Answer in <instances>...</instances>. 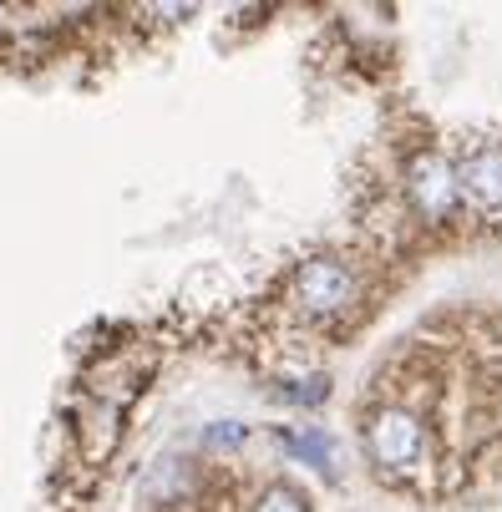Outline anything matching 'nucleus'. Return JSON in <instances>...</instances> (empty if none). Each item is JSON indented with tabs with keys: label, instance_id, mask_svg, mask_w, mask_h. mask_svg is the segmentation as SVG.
I'll return each mask as SVG.
<instances>
[{
	"label": "nucleus",
	"instance_id": "obj_7",
	"mask_svg": "<svg viewBox=\"0 0 502 512\" xmlns=\"http://www.w3.org/2000/svg\"><path fill=\"white\" fill-rule=\"evenodd\" d=\"M208 442H219V447H229V442H244V421H229V426H219L208 436Z\"/></svg>",
	"mask_w": 502,
	"mask_h": 512
},
{
	"label": "nucleus",
	"instance_id": "obj_6",
	"mask_svg": "<svg viewBox=\"0 0 502 512\" xmlns=\"http://www.w3.org/2000/svg\"><path fill=\"white\" fill-rule=\"evenodd\" d=\"M254 512H310V502H305V492H300L295 482H269V487L259 492Z\"/></svg>",
	"mask_w": 502,
	"mask_h": 512
},
{
	"label": "nucleus",
	"instance_id": "obj_2",
	"mask_svg": "<svg viewBox=\"0 0 502 512\" xmlns=\"http://www.w3.org/2000/svg\"><path fill=\"white\" fill-rule=\"evenodd\" d=\"M290 295H295V305H300L310 320H340V315L355 305V295H361V284H355V269H350L345 259L320 254V259H305V264L295 269Z\"/></svg>",
	"mask_w": 502,
	"mask_h": 512
},
{
	"label": "nucleus",
	"instance_id": "obj_3",
	"mask_svg": "<svg viewBox=\"0 0 502 512\" xmlns=\"http://www.w3.org/2000/svg\"><path fill=\"white\" fill-rule=\"evenodd\" d=\"M406 193H411V208L426 218V224H447L462 203V188H457V168L442 158V153H421L411 158L406 168Z\"/></svg>",
	"mask_w": 502,
	"mask_h": 512
},
{
	"label": "nucleus",
	"instance_id": "obj_4",
	"mask_svg": "<svg viewBox=\"0 0 502 512\" xmlns=\"http://www.w3.org/2000/svg\"><path fill=\"white\" fill-rule=\"evenodd\" d=\"M457 188H462V198H467L477 213L502 218V142H487V148H477V153L462 158Z\"/></svg>",
	"mask_w": 502,
	"mask_h": 512
},
{
	"label": "nucleus",
	"instance_id": "obj_1",
	"mask_svg": "<svg viewBox=\"0 0 502 512\" xmlns=\"http://www.w3.org/2000/svg\"><path fill=\"white\" fill-rule=\"evenodd\" d=\"M366 452L381 477H416L432 457V442H426V426L416 411L386 401L366 416Z\"/></svg>",
	"mask_w": 502,
	"mask_h": 512
},
{
	"label": "nucleus",
	"instance_id": "obj_5",
	"mask_svg": "<svg viewBox=\"0 0 502 512\" xmlns=\"http://www.w3.org/2000/svg\"><path fill=\"white\" fill-rule=\"evenodd\" d=\"M279 442H284V452L305 457L310 467L335 472V447H330V436H325V431H279Z\"/></svg>",
	"mask_w": 502,
	"mask_h": 512
}]
</instances>
